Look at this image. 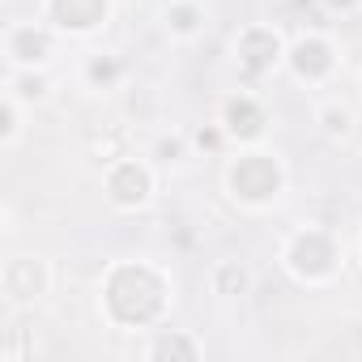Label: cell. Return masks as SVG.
<instances>
[{"label": "cell", "mask_w": 362, "mask_h": 362, "mask_svg": "<svg viewBox=\"0 0 362 362\" xmlns=\"http://www.w3.org/2000/svg\"><path fill=\"white\" fill-rule=\"evenodd\" d=\"M149 197V170L136 162H119L111 170V201L115 205H141Z\"/></svg>", "instance_id": "obj_4"}, {"label": "cell", "mask_w": 362, "mask_h": 362, "mask_svg": "<svg viewBox=\"0 0 362 362\" xmlns=\"http://www.w3.org/2000/svg\"><path fill=\"white\" fill-rule=\"evenodd\" d=\"M218 286H222L226 294H230V290H243V286H247V273L235 269V264H222V269H218Z\"/></svg>", "instance_id": "obj_8"}, {"label": "cell", "mask_w": 362, "mask_h": 362, "mask_svg": "<svg viewBox=\"0 0 362 362\" xmlns=\"http://www.w3.org/2000/svg\"><path fill=\"white\" fill-rule=\"evenodd\" d=\"M52 18L64 30H94L107 18V0H52Z\"/></svg>", "instance_id": "obj_3"}, {"label": "cell", "mask_w": 362, "mask_h": 362, "mask_svg": "<svg viewBox=\"0 0 362 362\" xmlns=\"http://www.w3.org/2000/svg\"><path fill=\"white\" fill-rule=\"evenodd\" d=\"M153 354H158V358H162V354H188V358H197V345H192V341H179V337H166V341L153 345Z\"/></svg>", "instance_id": "obj_9"}, {"label": "cell", "mask_w": 362, "mask_h": 362, "mask_svg": "<svg viewBox=\"0 0 362 362\" xmlns=\"http://www.w3.org/2000/svg\"><path fill=\"white\" fill-rule=\"evenodd\" d=\"M328 64H332V56H328V47H324L320 39H303V43L294 47V69H298L303 77H320Z\"/></svg>", "instance_id": "obj_6"}, {"label": "cell", "mask_w": 362, "mask_h": 362, "mask_svg": "<svg viewBox=\"0 0 362 362\" xmlns=\"http://www.w3.org/2000/svg\"><path fill=\"white\" fill-rule=\"evenodd\" d=\"M324 128L328 132H345L349 128V115L345 111H324Z\"/></svg>", "instance_id": "obj_12"}, {"label": "cell", "mask_w": 362, "mask_h": 362, "mask_svg": "<svg viewBox=\"0 0 362 362\" xmlns=\"http://www.w3.org/2000/svg\"><path fill=\"white\" fill-rule=\"evenodd\" d=\"M230 184H235V192H239V197H247V201H264V197H273V192H277L281 175H277V166H273L264 153H247V158H239V162H235Z\"/></svg>", "instance_id": "obj_1"}, {"label": "cell", "mask_w": 362, "mask_h": 362, "mask_svg": "<svg viewBox=\"0 0 362 362\" xmlns=\"http://www.w3.org/2000/svg\"><path fill=\"white\" fill-rule=\"evenodd\" d=\"M226 128H230L235 136H256V132H260V111H256V103H252V98H235V103L226 107Z\"/></svg>", "instance_id": "obj_7"}, {"label": "cell", "mask_w": 362, "mask_h": 362, "mask_svg": "<svg viewBox=\"0 0 362 362\" xmlns=\"http://www.w3.org/2000/svg\"><path fill=\"white\" fill-rule=\"evenodd\" d=\"M43 90H47L43 77H22V81H18V94H22V98H43Z\"/></svg>", "instance_id": "obj_10"}, {"label": "cell", "mask_w": 362, "mask_h": 362, "mask_svg": "<svg viewBox=\"0 0 362 362\" xmlns=\"http://www.w3.org/2000/svg\"><path fill=\"white\" fill-rule=\"evenodd\" d=\"M43 286H47V273H43L39 260L18 256V260L5 264V294H9L13 303H30V298H39Z\"/></svg>", "instance_id": "obj_2"}, {"label": "cell", "mask_w": 362, "mask_h": 362, "mask_svg": "<svg viewBox=\"0 0 362 362\" xmlns=\"http://www.w3.org/2000/svg\"><path fill=\"white\" fill-rule=\"evenodd\" d=\"M90 77H94V81H111V77H115V64H111V60H94V64H90Z\"/></svg>", "instance_id": "obj_13"}, {"label": "cell", "mask_w": 362, "mask_h": 362, "mask_svg": "<svg viewBox=\"0 0 362 362\" xmlns=\"http://www.w3.org/2000/svg\"><path fill=\"white\" fill-rule=\"evenodd\" d=\"M47 52H52V43H47V35L35 30V26H18V30L9 35V56H13L18 64H39V60H47Z\"/></svg>", "instance_id": "obj_5"}, {"label": "cell", "mask_w": 362, "mask_h": 362, "mask_svg": "<svg viewBox=\"0 0 362 362\" xmlns=\"http://www.w3.org/2000/svg\"><path fill=\"white\" fill-rule=\"evenodd\" d=\"M328 5H332V9H349V5H354V0H328Z\"/></svg>", "instance_id": "obj_14"}, {"label": "cell", "mask_w": 362, "mask_h": 362, "mask_svg": "<svg viewBox=\"0 0 362 362\" xmlns=\"http://www.w3.org/2000/svg\"><path fill=\"white\" fill-rule=\"evenodd\" d=\"M170 22H175V30H179V35H188V30L197 26V13H192V9H175V13H170Z\"/></svg>", "instance_id": "obj_11"}]
</instances>
